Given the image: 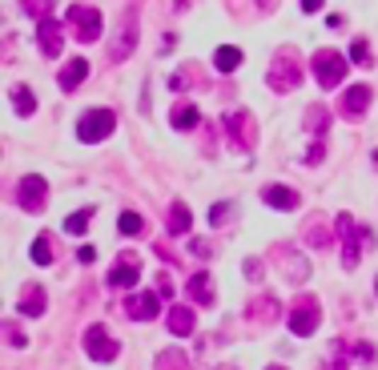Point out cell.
Listing matches in <instances>:
<instances>
[{
    "mask_svg": "<svg viewBox=\"0 0 378 370\" xmlns=\"http://www.w3.org/2000/svg\"><path fill=\"white\" fill-rule=\"evenodd\" d=\"M350 61H354V65H366V61H370V45H366V40H354V45H350Z\"/></svg>",
    "mask_w": 378,
    "mask_h": 370,
    "instance_id": "f546056e",
    "label": "cell"
},
{
    "mask_svg": "<svg viewBox=\"0 0 378 370\" xmlns=\"http://www.w3.org/2000/svg\"><path fill=\"white\" fill-rule=\"evenodd\" d=\"M189 250H193L197 258H210V254H214V246H210V242H202V237H193V242H189Z\"/></svg>",
    "mask_w": 378,
    "mask_h": 370,
    "instance_id": "4dcf8cb0",
    "label": "cell"
},
{
    "mask_svg": "<svg viewBox=\"0 0 378 370\" xmlns=\"http://www.w3.org/2000/svg\"><path fill=\"white\" fill-rule=\"evenodd\" d=\"M370 97H374V93L366 85H350L346 97H342V113H346V117H362V113L370 109Z\"/></svg>",
    "mask_w": 378,
    "mask_h": 370,
    "instance_id": "5bb4252c",
    "label": "cell"
},
{
    "mask_svg": "<svg viewBox=\"0 0 378 370\" xmlns=\"http://www.w3.org/2000/svg\"><path fill=\"white\" fill-rule=\"evenodd\" d=\"M226 129H229V141L241 149L253 145V129H250V113L246 109H229L226 113Z\"/></svg>",
    "mask_w": 378,
    "mask_h": 370,
    "instance_id": "9c48e42d",
    "label": "cell"
},
{
    "mask_svg": "<svg viewBox=\"0 0 378 370\" xmlns=\"http://www.w3.org/2000/svg\"><path fill=\"white\" fill-rule=\"evenodd\" d=\"M262 201L270 206V210H286V213L302 206V198L294 194L290 185H265V189H262Z\"/></svg>",
    "mask_w": 378,
    "mask_h": 370,
    "instance_id": "7c38bea8",
    "label": "cell"
},
{
    "mask_svg": "<svg viewBox=\"0 0 378 370\" xmlns=\"http://www.w3.org/2000/svg\"><path fill=\"white\" fill-rule=\"evenodd\" d=\"M45 290L40 286H25V294H21V302H16V314H25V318H40L45 314Z\"/></svg>",
    "mask_w": 378,
    "mask_h": 370,
    "instance_id": "9a60e30c",
    "label": "cell"
},
{
    "mask_svg": "<svg viewBox=\"0 0 378 370\" xmlns=\"http://www.w3.org/2000/svg\"><path fill=\"white\" fill-rule=\"evenodd\" d=\"M265 81H270L274 93H294V89L302 85V65L294 61L290 52H282V57L270 65V77H265Z\"/></svg>",
    "mask_w": 378,
    "mask_h": 370,
    "instance_id": "5b68a950",
    "label": "cell"
},
{
    "mask_svg": "<svg viewBox=\"0 0 378 370\" xmlns=\"http://www.w3.org/2000/svg\"><path fill=\"white\" fill-rule=\"evenodd\" d=\"M117 230H121L125 237H137V234H145V218H141V213H121Z\"/></svg>",
    "mask_w": 378,
    "mask_h": 370,
    "instance_id": "484cf974",
    "label": "cell"
},
{
    "mask_svg": "<svg viewBox=\"0 0 378 370\" xmlns=\"http://www.w3.org/2000/svg\"><path fill=\"white\" fill-rule=\"evenodd\" d=\"M85 77H88V61H81V57H76V61H69L61 73H57V85H61L64 93H73L76 85H85Z\"/></svg>",
    "mask_w": 378,
    "mask_h": 370,
    "instance_id": "e0dca14e",
    "label": "cell"
},
{
    "mask_svg": "<svg viewBox=\"0 0 378 370\" xmlns=\"http://www.w3.org/2000/svg\"><path fill=\"white\" fill-rule=\"evenodd\" d=\"M169 121H173V129H197V121H202V113H197V105H177L173 109V117H169Z\"/></svg>",
    "mask_w": 378,
    "mask_h": 370,
    "instance_id": "ffe728a7",
    "label": "cell"
},
{
    "mask_svg": "<svg viewBox=\"0 0 378 370\" xmlns=\"http://www.w3.org/2000/svg\"><path fill=\"white\" fill-rule=\"evenodd\" d=\"M318 322H322V306H318L314 294H298L290 302V330L298 338H310L318 330Z\"/></svg>",
    "mask_w": 378,
    "mask_h": 370,
    "instance_id": "6da1fadb",
    "label": "cell"
},
{
    "mask_svg": "<svg viewBox=\"0 0 378 370\" xmlns=\"http://www.w3.org/2000/svg\"><path fill=\"white\" fill-rule=\"evenodd\" d=\"M165 322H169V330H173L177 338H189V334H193V310H185V306H173Z\"/></svg>",
    "mask_w": 378,
    "mask_h": 370,
    "instance_id": "d6986e66",
    "label": "cell"
},
{
    "mask_svg": "<svg viewBox=\"0 0 378 370\" xmlns=\"http://www.w3.org/2000/svg\"><path fill=\"white\" fill-rule=\"evenodd\" d=\"M214 65H217V73H234L241 65V49H234V45H222V49L214 52Z\"/></svg>",
    "mask_w": 378,
    "mask_h": 370,
    "instance_id": "7402d4cb",
    "label": "cell"
},
{
    "mask_svg": "<svg viewBox=\"0 0 378 370\" xmlns=\"http://www.w3.org/2000/svg\"><path fill=\"white\" fill-rule=\"evenodd\" d=\"M113 129H117L113 109H88V113H81V121H76V137H81V141H88V145L105 141Z\"/></svg>",
    "mask_w": 378,
    "mask_h": 370,
    "instance_id": "7a4b0ae2",
    "label": "cell"
},
{
    "mask_svg": "<svg viewBox=\"0 0 378 370\" xmlns=\"http://www.w3.org/2000/svg\"><path fill=\"white\" fill-rule=\"evenodd\" d=\"M85 354L97 358V362H113L117 358V342L109 338V330H105L101 322H93L85 330Z\"/></svg>",
    "mask_w": 378,
    "mask_h": 370,
    "instance_id": "ba28073f",
    "label": "cell"
},
{
    "mask_svg": "<svg viewBox=\"0 0 378 370\" xmlns=\"http://www.w3.org/2000/svg\"><path fill=\"white\" fill-rule=\"evenodd\" d=\"M346 57L342 52H334V49H318L314 52V77H318V85L322 89H334V85H342L346 81Z\"/></svg>",
    "mask_w": 378,
    "mask_h": 370,
    "instance_id": "3957f363",
    "label": "cell"
},
{
    "mask_svg": "<svg viewBox=\"0 0 378 370\" xmlns=\"http://www.w3.org/2000/svg\"><path fill=\"white\" fill-rule=\"evenodd\" d=\"M354 358H358V362H374V346L358 342V346H354Z\"/></svg>",
    "mask_w": 378,
    "mask_h": 370,
    "instance_id": "1f68e13d",
    "label": "cell"
},
{
    "mask_svg": "<svg viewBox=\"0 0 378 370\" xmlns=\"http://www.w3.org/2000/svg\"><path fill=\"white\" fill-rule=\"evenodd\" d=\"M250 318H253V322H258V318H270V322H274V318H277V302H274V298H270V294L253 298V306H250Z\"/></svg>",
    "mask_w": 378,
    "mask_h": 370,
    "instance_id": "cb8c5ba5",
    "label": "cell"
},
{
    "mask_svg": "<svg viewBox=\"0 0 378 370\" xmlns=\"http://www.w3.org/2000/svg\"><path fill=\"white\" fill-rule=\"evenodd\" d=\"M322 9V0H302V13H318Z\"/></svg>",
    "mask_w": 378,
    "mask_h": 370,
    "instance_id": "d590c367",
    "label": "cell"
},
{
    "mask_svg": "<svg viewBox=\"0 0 378 370\" xmlns=\"http://www.w3.org/2000/svg\"><path fill=\"white\" fill-rule=\"evenodd\" d=\"M334 234L342 237V266L354 270V266H358V254H362V230H358V222H354L350 213H338Z\"/></svg>",
    "mask_w": 378,
    "mask_h": 370,
    "instance_id": "277c9868",
    "label": "cell"
},
{
    "mask_svg": "<svg viewBox=\"0 0 378 370\" xmlns=\"http://www.w3.org/2000/svg\"><path fill=\"white\" fill-rule=\"evenodd\" d=\"M8 97H13V105H16L21 117H33V113H37V97H33V89H28V85H16Z\"/></svg>",
    "mask_w": 378,
    "mask_h": 370,
    "instance_id": "44dd1931",
    "label": "cell"
},
{
    "mask_svg": "<svg viewBox=\"0 0 378 370\" xmlns=\"http://www.w3.org/2000/svg\"><path fill=\"white\" fill-rule=\"evenodd\" d=\"M33 262H37V266H49L52 262V237L49 234H40L37 242H33Z\"/></svg>",
    "mask_w": 378,
    "mask_h": 370,
    "instance_id": "4316f807",
    "label": "cell"
},
{
    "mask_svg": "<svg viewBox=\"0 0 378 370\" xmlns=\"http://www.w3.org/2000/svg\"><path fill=\"white\" fill-rule=\"evenodd\" d=\"M88 222H93V210H76V213H69V218H64V234H85L88 230Z\"/></svg>",
    "mask_w": 378,
    "mask_h": 370,
    "instance_id": "d4e9b609",
    "label": "cell"
},
{
    "mask_svg": "<svg viewBox=\"0 0 378 370\" xmlns=\"http://www.w3.org/2000/svg\"><path fill=\"white\" fill-rule=\"evenodd\" d=\"M21 9H25L28 16H37V21H45L52 9V0H21Z\"/></svg>",
    "mask_w": 378,
    "mask_h": 370,
    "instance_id": "83f0119b",
    "label": "cell"
},
{
    "mask_svg": "<svg viewBox=\"0 0 378 370\" xmlns=\"http://www.w3.org/2000/svg\"><path fill=\"white\" fill-rule=\"evenodd\" d=\"M306 242H310V246H318V250H322V246H330V230H326L322 222H318V225H310V230H306Z\"/></svg>",
    "mask_w": 378,
    "mask_h": 370,
    "instance_id": "f1b7e54d",
    "label": "cell"
},
{
    "mask_svg": "<svg viewBox=\"0 0 378 370\" xmlns=\"http://www.w3.org/2000/svg\"><path fill=\"white\" fill-rule=\"evenodd\" d=\"M226 218H229V206H226V201H222V206H214V210H210V222H214V225H222V222H226Z\"/></svg>",
    "mask_w": 378,
    "mask_h": 370,
    "instance_id": "d6a6232c",
    "label": "cell"
},
{
    "mask_svg": "<svg viewBox=\"0 0 378 370\" xmlns=\"http://www.w3.org/2000/svg\"><path fill=\"white\" fill-rule=\"evenodd\" d=\"M61 40H64V33H61V25H57L52 16L37 21V45H40L45 57H61Z\"/></svg>",
    "mask_w": 378,
    "mask_h": 370,
    "instance_id": "30bf717a",
    "label": "cell"
},
{
    "mask_svg": "<svg viewBox=\"0 0 378 370\" xmlns=\"http://www.w3.org/2000/svg\"><path fill=\"white\" fill-rule=\"evenodd\" d=\"M157 294H149V290H141V294H129V302H125V314L133 322H149V318H157Z\"/></svg>",
    "mask_w": 378,
    "mask_h": 370,
    "instance_id": "8fae6325",
    "label": "cell"
},
{
    "mask_svg": "<svg viewBox=\"0 0 378 370\" xmlns=\"http://www.w3.org/2000/svg\"><path fill=\"white\" fill-rule=\"evenodd\" d=\"M16 206L28 210V213L45 210V206H49V185H45V177H37V173L21 177V185H16Z\"/></svg>",
    "mask_w": 378,
    "mask_h": 370,
    "instance_id": "52a82bcc",
    "label": "cell"
},
{
    "mask_svg": "<svg viewBox=\"0 0 378 370\" xmlns=\"http://www.w3.org/2000/svg\"><path fill=\"white\" fill-rule=\"evenodd\" d=\"M76 258L88 266V262H97V250H93V246H81V250H76Z\"/></svg>",
    "mask_w": 378,
    "mask_h": 370,
    "instance_id": "e575fe53",
    "label": "cell"
},
{
    "mask_svg": "<svg viewBox=\"0 0 378 370\" xmlns=\"http://www.w3.org/2000/svg\"><path fill=\"white\" fill-rule=\"evenodd\" d=\"M64 21H69V28H73V33L85 40V45H93V40L101 37V13H97L93 4H73Z\"/></svg>",
    "mask_w": 378,
    "mask_h": 370,
    "instance_id": "8992f818",
    "label": "cell"
},
{
    "mask_svg": "<svg viewBox=\"0 0 378 370\" xmlns=\"http://www.w3.org/2000/svg\"><path fill=\"white\" fill-rule=\"evenodd\" d=\"M4 338H8V342H13V346H25V334L16 330L13 322H8V326H4Z\"/></svg>",
    "mask_w": 378,
    "mask_h": 370,
    "instance_id": "836d02e7",
    "label": "cell"
},
{
    "mask_svg": "<svg viewBox=\"0 0 378 370\" xmlns=\"http://www.w3.org/2000/svg\"><path fill=\"white\" fill-rule=\"evenodd\" d=\"M189 298H193L197 306H214V282H210L205 274H193V278H189Z\"/></svg>",
    "mask_w": 378,
    "mask_h": 370,
    "instance_id": "ac0fdd59",
    "label": "cell"
},
{
    "mask_svg": "<svg viewBox=\"0 0 378 370\" xmlns=\"http://www.w3.org/2000/svg\"><path fill=\"white\" fill-rule=\"evenodd\" d=\"M141 282V270H137V258L133 254H121V266H113L109 270V286H137Z\"/></svg>",
    "mask_w": 378,
    "mask_h": 370,
    "instance_id": "4fadbf2b",
    "label": "cell"
},
{
    "mask_svg": "<svg viewBox=\"0 0 378 370\" xmlns=\"http://www.w3.org/2000/svg\"><path fill=\"white\" fill-rule=\"evenodd\" d=\"M258 4H262V9H274V0H258Z\"/></svg>",
    "mask_w": 378,
    "mask_h": 370,
    "instance_id": "74e56055",
    "label": "cell"
},
{
    "mask_svg": "<svg viewBox=\"0 0 378 370\" xmlns=\"http://www.w3.org/2000/svg\"><path fill=\"white\" fill-rule=\"evenodd\" d=\"M169 234H189V206L185 201L169 206Z\"/></svg>",
    "mask_w": 378,
    "mask_h": 370,
    "instance_id": "603a6c76",
    "label": "cell"
},
{
    "mask_svg": "<svg viewBox=\"0 0 378 370\" xmlns=\"http://www.w3.org/2000/svg\"><path fill=\"white\" fill-rule=\"evenodd\" d=\"M270 370H282V366H270Z\"/></svg>",
    "mask_w": 378,
    "mask_h": 370,
    "instance_id": "f35d334b",
    "label": "cell"
},
{
    "mask_svg": "<svg viewBox=\"0 0 378 370\" xmlns=\"http://www.w3.org/2000/svg\"><path fill=\"white\" fill-rule=\"evenodd\" d=\"M133 45H137V28H133V21H125V28H121V33H117V40L109 45V61L121 65L129 52H133Z\"/></svg>",
    "mask_w": 378,
    "mask_h": 370,
    "instance_id": "2e32d148",
    "label": "cell"
},
{
    "mask_svg": "<svg viewBox=\"0 0 378 370\" xmlns=\"http://www.w3.org/2000/svg\"><path fill=\"white\" fill-rule=\"evenodd\" d=\"M173 9H177V13H185V9H189V0H173Z\"/></svg>",
    "mask_w": 378,
    "mask_h": 370,
    "instance_id": "8d00e7d4",
    "label": "cell"
}]
</instances>
